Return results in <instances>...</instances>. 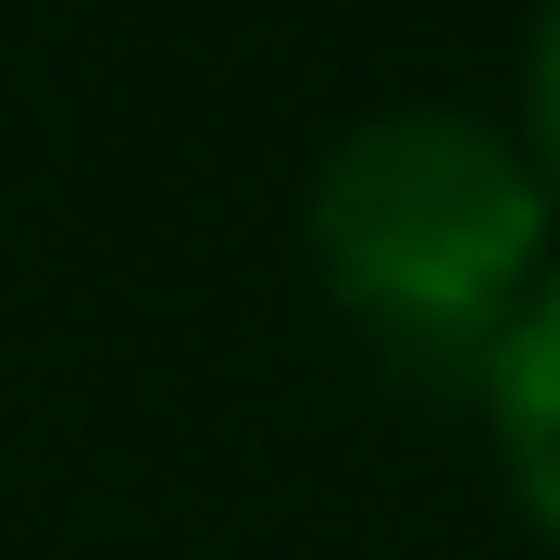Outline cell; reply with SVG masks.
I'll use <instances>...</instances> for the list:
<instances>
[{"label":"cell","mask_w":560,"mask_h":560,"mask_svg":"<svg viewBox=\"0 0 560 560\" xmlns=\"http://www.w3.org/2000/svg\"><path fill=\"white\" fill-rule=\"evenodd\" d=\"M523 125H536V187H560V0H536L523 38Z\"/></svg>","instance_id":"obj_3"},{"label":"cell","mask_w":560,"mask_h":560,"mask_svg":"<svg viewBox=\"0 0 560 560\" xmlns=\"http://www.w3.org/2000/svg\"><path fill=\"white\" fill-rule=\"evenodd\" d=\"M312 261L337 312L423 374H486L548 261V187L474 113H374L312 175Z\"/></svg>","instance_id":"obj_1"},{"label":"cell","mask_w":560,"mask_h":560,"mask_svg":"<svg viewBox=\"0 0 560 560\" xmlns=\"http://www.w3.org/2000/svg\"><path fill=\"white\" fill-rule=\"evenodd\" d=\"M486 436H499V474L523 523L560 548V275L511 312V337L486 349Z\"/></svg>","instance_id":"obj_2"}]
</instances>
